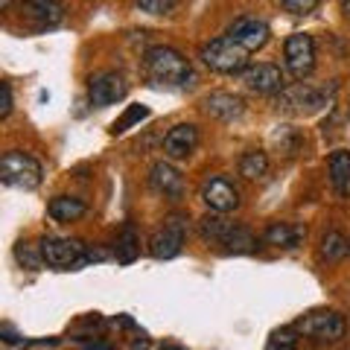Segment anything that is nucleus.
<instances>
[{
	"mask_svg": "<svg viewBox=\"0 0 350 350\" xmlns=\"http://www.w3.org/2000/svg\"><path fill=\"white\" fill-rule=\"evenodd\" d=\"M144 73H146V79L158 88H190L196 82L193 64L175 47H167V44H158V47L146 50Z\"/></svg>",
	"mask_w": 350,
	"mask_h": 350,
	"instance_id": "f257e3e1",
	"label": "nucleus"
},
{
	"mask_svg": "<svg viewBox=\"0 0 350 350\" xmlns=\"http://www.w3.org/2000/svg\"><path fill=\"white\" fill-rule=\"evenodd\" d=\"M248 56L251 53H245L231 36H219L213 41H207L202 47V53H199L204 68H211L213 73H225V76L243 73L248 68Z\"/></svg>",
	"mask_w": 350,
	"mask_h": 350,
	"instance_id": "f03ea898",
	"label": "nucleus"
},
{
	"mask_svg": "<svg viewBox=\"0 0 350 350\" xmlns=\"http://www.w3.org/2000/svg\"><path fill=\"white\" fill-rule=\"evenodd\" d=\"M41 178H44L41 163L32 155H27V152L12 149L0 155V184L15 190H36Z\"/></svg>",
	"mask_w": 350,
	"mask_h": 350,
	"instance_id": "7ed1b4c3",
	"label": "nucleus"
},
{
	"mask_svg": "<svg viewBox=\"0 0 350 350\" xmlns=\"http://www.w3.org/2000/svg\"><path fill=\"white\" fill-rule=\"evenodd\" d=\"M41 260L44 266L59 269V271H73L82 269L88 262V248L79 243V239H68V237H44L38 243Z\"/></svg>",
	"mask_w": 350,
	"mask_h": 350,
	"instance_id": "20e7f679",
	"label": "nucleus"
},
{
	"mask_svg": "<svg viewBox=\"0 0 350 350\" xmlns=\"http://www.w3.org/2000/svg\"><path fill=\"white\" fill-rule=\"evenodd\" d=\"M295 333L304 338H312V342H338L347 333V321L336 310H315L295 321Z\"/></svg>",
	"mask_w": 350,
	"mask_h": 350,
	"instance_id": "39448f33",
	"label": "nucleus"
},
{
	"mask_svg": "<svg viewBox=\"0 0 350 350\" xmlns=\"http://www.w3.org/2000/svg\"><path fill=\"white\" fill-rule=\"evenodd\" d=\"M129 82L117 70H100L88 79V103L94 108H108L120 100H126Z\"/></svg>",
	"mask_w": 350,
	"mask_h": 350,
	"instance_id": "423d86ee",
	"label": "nucleus"
},
{
	"mask_svg": "<svg viewBox=\"0 0 350 350\" xmlns=\"http://www.w3.org/2000/svg\"><path fill=\"white\" fill-rule=\"evenodd\" d=\"M283 59L295 79H306L315 68V41L306 32H292L283 44Z\"/></svg>",
	"mask_w": 350,
	"mask_h": 350,
	"instance_id": "0eeeda50",
	"label": "nucleus"
},
{
	"mask_svg": "<svg viewBox=\"0 0 350 350\" xmlns=\"http://www.w3.org/2000/svg\"><path fill=\"white\" fill-rule=\"evenodd\" d=\"M333 100V91H319V88H310V85H292V88H283L280 96H278V108L283 111H298V114H310V111H319L327 103Z\"/></svg>",
	"mask_w": 350,
	"mask_h": 350,
	"instance_id": "6e6552de",
	"label": "nucleus"
},
{
	"mask_svg": "<svg viewBox=\"0 0 350 350\" xmlns=\"http://www.w3.org/2000/svg\"><path fill=\"white\" fill-rule=\"evenodd\" d=\"M184 239H187V225L181 216H172L170 222H163V228L149 239V254L155 260H172L181 254Z\"/></svg>",
	"mask_w": 350,
	"mask_h": 350,
	"instance_id": "1a4fd4ad",
	"label": "nucleus"
},
{
	"mask_svg": "<svg viewBox=\"0 0 350 350\" xmlns=\"http://www.w3.org/2000/svg\"><path fill=\"white\" fill-rule=\"evenodd\" d=\"M228 36H231L245 53H257V50H262L269 44L271 29H269V24L262 18L243 15V18H237L234 24L228 27Z\"/></svg>",
	"mask_w": 350,
	"mask_h": 350,
	"instance_id": "9d476101",
	"label": "nucleus"
},
{
	"mask_svg": "<svg viewBox=\"0 0 350 350\" xmlns=\"http://www.w3.org/2000/svg\"><path fill=\"white\" fill-rule=\"evenodd\" d=\"M202 202L207 204V211L213 213H231L239 207V193L237 187L222 175H213L202 184Z\"/></svg>",
	"mask_w": 350,
	"mask_h": 350,
	"instance_id": "9b49d317",
	"label": "nucleus"
},
{
	"mask_svg": "<svg viewBox=\"0 0 350 350\" xmlns=\"http://www.w3.org/2000/svg\"><path fill=\"white\" fill-rule=\"evenodd\" d=\"M243 85L254 94H280L286 88V79H283V70L278 64L260 62V64H248L243 70Z\"/></svg>",
	"mask_w": 350,
	"mask_h": 350,
	"instance_id": "f8f14e48",
	"label": "nucleus"
},
{
	"mask_svg": "<svg viewBox=\"0 0 350 350\" xmlns=\"http://www.w3.org/2000/svg\"><path fill=\"white\" fill-rule=\"evenodd\" d=\"M149 187L155 190L158 196L170 202H178L184 199V190H187V184H184V175L172 167L167 161H158L155 167L149 170Z\"/></svg>",
	"mask_w": 350,
	"mask_h": 350,
	"instance_id": "ddd939ff",
	"label": "nucleus"
},
{
	"mask_svg": "<svg viewBox=\"0 0 350 350\" xmlns=\"http://www.w3.org/2000/svg\"><path fill=\"white\" fill-rule=\"evenodd\" d=\"M196 146H199V129L193 123H178L163 135V155L172 158V161L193 155Z\"/></svg>",
	"mask_w": 350,
	"mask_h": 350,
	"instance_id": "4468645a",
	"label": "nucleus"
},
{
	"mask_svg": "<svg viewBox=\"0 0 350 350\" xmlns=\"http://www.w3.org/2000/svg\"><path fill=\"white\" fill-rule=\"evenodd\" d=\"M21 12H24L36 29H53L64 21V6L59 0H21Z\"/></svg>",
	"mask_w": 350,
	"mask_h": 350,
	"instance_id": "2eb2a0df",
	"label": "nucleus"
},
{
	"mask_svg": "<svg viewBox=\"0 0 350 350\" xmlns=\"http://www.w3.org/2000/svg\"><path fill=\"white\" fill-rule=\"evenodd\" d=\"M204 111L211 114L213 120H222V123H234V120L243 117L245 105L239 96L234 94H225V91H216V94H207L204 96Z\"/></svg>",
	"mask_w": 350,
	"mask_h": 350,
	"instance_id": "dca6fc26",
	"label": "nucleus"
},
{
	"mask_svg": "<svg viewBox=\"0 0 350 350\" xmlns=\"http://www.w3.org/2000/svg\"><path fill=\"white\" fill-rule=\"evenodd\" d=\"M306 237V231L301 225H289V222H275L266 228L262 234V243L269 245H278V248H298V243Z\"/></svg>",
	"mask_w": 350,
	"mask_h": 350,
	"instance_id": "f3484780",
	"label": "nucleus"
},
{
	"mask_svg": "<svg viewBox=\"0 0 350 350\" xmlns=\"http://www.w3.org/2000/svg\"><path fill=\"white\" fill-rule=\"evenodd\" d=\"M47 213L56 219V222H76L88 213V204L76 196H56L50 204H47Z\"/></svg>",
	"mask_w": 350,
	"mask_h": 350,
	"instance_id": "a211bd4d",
	"label": "nucleus"
},
{
	"mask_svg": "<svg viewBox=\"0 0 350 350\" xmlns=\"http://www.w3.org/2000/svg\"><path fill=\"white\" fill-rule=\"evenodd\" d=\"M140 254V237L135 231V225L126 222L123 228H120V234L114 239V257L117 262H123V266H129V262H135Z\"/></svg>",
	"mask_w": 350,
	"mask_h": 350,
	"instance_id": "6ab92c4d",
	"label": "nucleus"
},
{
	"mask_svg": "<svg viewBox=\"0 0 350 350\" xmlns=\"http://www.w3.org/2000/svg\"><path fill=\"white\" fill-rule=\"evenodd\" d=\"M237 222H231V219H225V213H207L202 222H199V234L207 239V243H219L222 245L225 243V237L231 234V228H234Z\"/></svg>",
	"mask_w": 350,
	"mask_h": 350,
	"instance_id": "aec40b11",
	"label": "nucleus"
},
{
	"mask_svg": "<svg viewBox=\"0 0 350 350\" xmlns=\"http://www.w3.org/2000/svg\"><path fill=\"white\" fill-rule=\"evenodd\" d=\"M330 181L338 193H347L350 190V152L347 149H336L330 155Z\"/></svg>",
	"mask_w": 350,
	"mask_h": 350,
	"instance_id": "412c9836",
	"label": "nucleus"
},
{
	"mask_svg": "<svg viewBox=\"0 0 350 350\" xmlns=\"http://www.w3.org/2000/svg\"><path fill=\"white\" fill-rule=\"evenodd\" d=\"M269 172V158L266 152L260 149H251V152H243V158H239V175L248 181H257L262 175Z\"/></svg>",
	"mask_w": 350,
	"mask_h": 350,
	"instance_id": "4be33fe9",
	"label": "nucleus"
},
{
	"mask_svg": "<svg viewBox=\"0 0 350 350\" xmlns=\"http://www.w3.org/2000/svg\"><path fill=\"white\" fill-rule=\"evenodd\" d=\"M345 257H350V239L345 234H338V231L324 234V239H321V260L338 262Z\"/></svg>",
	"mask_w": 350,
	"mask_h": 350,
	"instance_id": "5701e85b",
	"label": "nucleus"
},
{
	"mask_svg": "<svg viewBox=\"0 0 350 350\" xmlns=\"http://www.w3.org/2000/svg\"><path fill=\"white\" fill-rule=\"evenodd\" d=\"M222 245L231 251V254H251V251H257V237L251 234L245 225H234Z\"/></svg>",
	"mask_w": 350,
	"mask_h": 350,
	"instance_id": "b1692460",
	"label": "nucleus"
},
{
	"mask_svg": "<svg viewBox=\"0 0 350 350\" xmlns=\"http://www.w3.org/2000/svg\"><path fill=\"white\" fill-rule=\"evenodd\" d=\"M146 117H149V108H144V105H131L129 111L111 126V131H114V135H123L129 126H135V123H140V120H146Z\"/></svg>",
	"mask_w": 350,
	"mask_h": 350,
	"instance_id": "393cba45",
	"label": "nucleus"
},
{
	"mask_svg": "<svg viewBox=\"0 0 350 350\" xmlns=\"http://www.w3.org/2000/svg\"><path fill=\"white\" fill-rule=\"evenodd\" d=\"M140 12L146 15H170L175 6H178V0H135Z\"/></svg>",
	"mask_w": 350,
	"mask_h": 350,
	"instance_id": "a878e982",
	"label": "nucleus"
},
{
	"mask_svg": "<svg viewBox=\"0 0 350 350\" xmlns=\"http://www.w3.org/2000/svg\"><path fill=\"white\" fill-rule=\"evenodd\" d=\"M266 350H298V333H295V327L292 330H280V333L271 336Z\"/></svg>",
	"mask_w": 350,
	"mask_h": 350,
	"instance_id": "bb28decb",
	"label": "nucleus"
},
{
	"mask_svg": "<svg viewBox=\"0 0 350 350\" xmlns=\"http://www.w3.org/2000/svg\"><path fill=\"white\" fill-rule=\"evenodd\" d=\"M18 260L27 262V269H41V266H44L38 245L32 248V245H27V243H21V245H18Z\"/></svg>",
	"mask_w": 350,
	"mask_h": 350,
	"instance_id": "cd10ccee",
	"label": "nucleus"
},
{
	"mask_svg": "<svg viewBox=\"0 0 350 350\" xmlns=\"http://www.w3.org/2000/svg\"><path fill=\"white\" fill-rule=\"evenodd\" d=\"M280 3L289 15H310L312 9L319 6V0H280Z\"/></svg>",
	"mask_w": 350,
	"mask_h": 350,
	"instance_id": "c85d7f7f",
	"label": "nucleus"
},
{
	"mask_svg": "<svg viewBox=\"0 0 350 350\" xmlns=\"http://www.w3.org/2000/svg\"><path fill=\"white\" fill-rule=\"evenodd\" d=\"M12 105H15V100H12V88H9L6 82H0V120L12 114Z\"/></svg>",
	"mask_w": 350,
	"mask_h": 350,
	"instance_id": "c756f323",
	"label": "nucleus"
},
{
	"mask_svg": "<svg viewBox=\"0 0 350 350\" xmlns=\"http://www.w3.org/2000/svg\"><path fill=\"white\" fill-rule=\"evenodd\" d=\"M12 3H18V0H0V12H6V9L12 6Z\"/></svg>",
	"mask_w": 350,
	"mask_h": 350,
	"instance_id": "7c9ffc66",
	"label": "nucleus"
},
{
	"mask_svg": "<svg viewBox=\"0 0 350 350\" xmlns=\"http://www.w3.org/2000/svg\"><path fill=\"white\" fill-rule=\"evenodd\" d=\"M85 350H111L108 345H91V347H85Z\"/></svg>",
	"mask_w": 350,
	"mask_h": 350,
	"instance_id": "2f4dec72",
	"label": "nucleus"
},
{
	"mask_svg": "<svg viewBox=\"0 0 350 350\" xmlns=\"http://www.w3.org/2000/svg\"><path fill=\"white\" fill-rule=\"evenodd\" d=\"M342 9H345V18L350 21V0H345V3H342Z\"/></svg>",
	"mask_w": 350,
	"mask_h": 350,
	"instance_id": "473e14b6",
	"label": "nucleus"
},
{
	"mask_svg": "<svg viewBox=\"0 0 350 350\" xmlns=\"http://www.w3.org/2000/svg\"><path fill=\"white\" fill-rule=\"evenodd\" d=\"M163 350H178V347H163Z\"/></svg>",
	"mask_w": 350,
	"mask_h": 350,
	"instance_id": "72a5a7b5",
	"label": "nucleus"
},
{
	"mask_svg": "<svg viewBox=\"0 0 350 350\" xmlns=\"http://www.w3.org/2000/svg\"><path fill=\"white\" fill-rule=\"evenodd\" d=\"M347 117H350V114H347Z\"/></svg>",
	"mask_w": 350,
	"mask_h": 350,
	"instance_id": "f704fd0d",
	"label": "nucleus"
}]
</instances>
